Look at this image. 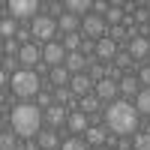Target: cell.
Instances as JSON below:
<instances>
[{
    "label": "cell",
    "instance_id": "1",
    "mask_svg": "<svg viewBox=\"0 0 150 150\" xmlns=\"http://www.w3.org/2000/svg\"><path fill=\"white\" fill-rule=\"evenodd\" d=\"M138 120H141V114L135 108V102H129V99H117V102H111L105 108V126L120 138L138 129Z\"/></svg>",
    "mask_w": 150,
    "mask_h": 150
},
{
    "label": "cell",
    "instance_id": "2",
    "mask_svg": "<svg viewBox=\"0 0 150 150\" xmlns=\"http://www.w3.org/2000/svg\"><path fill=\"white\" fill-rule=\"evenodd\" d=\"M42 120H45V114L39 111V105L21 102V105L12 108V132L24 135V138H36V135L42 132V129H39Z\"/></svg>",
    "mask_w": 150,
    "mask_h": 150
},
{
    "label": "cell",
    "instance_id": "3",
    "mask_svg": "<svg viewBox=\"0 0 150 150\" xmlns=\"http://www.w3.org/2000/svg\"><path fill=\"white\" fill-rule=\"evenodd\" d=\"M39 84H42V78L36 75V69H18L12 75V81H9L12 93L18 99H36L39 96Z\"/></svg>",
    "mask_w": 150,
    "mask_h": 150
},
{
    "label": "cell",
    "instance_id": "4",
    "mask_svg": "<svg viewBox=\"0 0 150 150\" xmlns=\"http://www.w3.org/2000/svg\"><path fill=\"white\" fill-rule=\"evenodd\" d=\"M30 33H33V42H60V33L57 30V21L51 18V15H36L33 18V24H30Z\"/></svg>",
    "mask_w": 150,
    "mask_h": 150
},
{
    "label": "cell",
    "instance_id": "5",
    "mask_svg": "<svg viewBox=\"0 0 150 150\" xmlns=\"http://www.w3.org/2000/svg\"><path fill=\"white\" fill-rule=\"evenodd\" d=\"M81 33L87 36V39H105V36L111 33V27L105 24V18L102 15H96V12H90L87 18H81Z\"/></svg>",
    "mask_w": 150,
    "mask_h": 150
},
{
    "label": "cell",
    "instance_id": "6",
    "mask_svg": "<svg viewBox=\"0 0 150 150\" xmlns=\"http://www.w3.org/2000/svg\"><path fill=\"white\" fill-rule=\"evenodd\" d=\"M3 9L9 12V18H33L36 9H42L39 0H9L3 3Z\"/></svg>",
    "mask_w": 150,
    "mask_h": 150
},
{
    "label": "cell",
    "instance_id": "7",
    "mask_svg": "<svg viewBox=\"0 0 150 150\" xmlns=\"http://www.w3.org/2000/svg\"><path fill=\"white\" fill-rule=\"evenodd\" d=\"M66 57H69V51L63 48V42H48L42 48V60H45L48 66H63Z\"/></svg>",
    "mask_w": 150,
    "mask_h": 150
},
{
    "label": "cell",
    "instance_id": "8",
    "mask_svg": "<svg viewBox=\"0 0 150 150\" xmlns=\"http://www.w3.org/2000/svg\"><path fill=\"white\" fill-rule=\"evenodd\" d=\"M18 60H21V66L24 69H36L42 63V48L36 45V42H27V45H21V51H18Z\"/></svg>",
    "mask_w": 150,
    "mask_h": 150
},
{
    "label": "cell",
    "instance_id": "9",
    "mask_svg": "<svg viewBox=\"0 0 150 150\" xmlns=\"http://www.w3.org/2000/svg\"><path fill=\"white\" fill-rule=\"evenodd\" d=\"M96 96H99V102H117V93H120V81H111V78H102V81H96Z\"/></svg>",
    "mask_w": 150,
    "mask_h": 150
},
{
    "label": "cell",
    "instance_id": "10",
    "mask_svg": "<svg viewBox=\"0 0 150 150\" xmlns=\"http://www.w3.org/2000/svg\"><path fill=\"white\" fill-rule=\"evenodd\" d=\"M66 129L72 135H87V129H90V117L84 114V111H69V120H66Z\"/></svg>",
    "mask_w": 150,
    "mask_h": 150
},
{
    "label": "cell",
    "instance_id": "11",
    "mask_svg": "<svg viewBox=\"0 0 150 150\" xmlns=\"http://www.w3.org/2000/svg\"><path fill=\"white\" fill-rule=\"evenodd\" d=\"M90 87H96V81L90 78L87 72H81V75H72V81H69V90H72V96H90Z\"/></svg>",
    "mask_w": 150,
    "mask_h": 150
},
{
    "label": "cell",
    "instance_id": "12",
    "mask_svg": "<svg viewBox=\"0 0 150 150\" xmlns=\"http://www.w3.org/2000/svg\"><path fill=\"white\" fill-rule=\"evenodd\" d=\"M129 57L132 60H147L150 57V39H144V36H132V42H129Z\"/></svg>",
    "mask_w": 150,
    "mask_h": 150
},
{
    "label": "cell",
    "instance_id": "13",
    "mask_svg": "<svg viewBox=\"0 0 150 150\" xmlns=\"http://www.w3.org/2000/svg\"><path fill=\"white\" fill-rule=\"evenodd\" d=\"M87 63H90V57H84L81 51H72V54L66 57V63H63V66H66L72 75H81V72L87 69Z\"/></svg>",
    "mask_w": 150,
    "mask_h": 150
},
{
    "label": "cell",
    "instance_id": "14",
    "mask_svg": "<svg viewBox=\"0 0 150 150\" xmlns=\"http://www.w3.org/2000/svg\"><path fill=\"white\" fill-rule=\"evenodd\" d=\"M45 120L57 129V126H66L69 114H66V108H63V105H51V108H45Z\"/></svg>",
    "mask_w": 150,
    "mask_h": 150
},
{
    "label": "cell",
    "instance_id": "15",
    "mask_svg": "<svg viewBox=\"0 0 150 150\" xmlns=\"http://www.w3.org/2000/svg\"><path fill=\"white\" fill-rule=\"evenodd\" d=\"M96 57H99V60H111V57H117V42L111 39V36L99 39V42H96Z\"/></svg>",
    "mask_w": 150,
    "mask_h": 150
},
{
    "label": "cell",
    "instance_id": "16",
    "mask_svg": "<svg viewBox=\"0 0 150 150\" xmlns=\"http://www.w3.org/2000/svg\"><path fill=\"white\" fill-rule=\"evenodd\" d=\"M63 9L69 12V15H75V18H87V15H90V9H93V3H90V0H69V3H63Z\"/></svg>",
    "mask_w": 150,
    "mask_h": 150
},
{
    "label": "cell",
    "instance_id": "17",
    "mask_svg": "<svg viewBox=\"0 0 150 150\" xmlns=\"http://www.w3.org/2000/svg\"><path fill=\"white\" fill-rule=\"evenodd\" d=\"M123 0H114V3H111V9L105 12V24H111V27H120L123 24Z\"/></svg>",
    "mask_w": 150,
    "mask_h": 150
},
{
    "label": "cell",
    "instance_id": "18",
    "mask_svg": "<svg viewBox=\"0 0 150 150\" xmlns=\"http://www.w3.org/2000/svg\"><path fill=\"white\" fill-rule=\"evenodd\" d=\"M78 27H81V21L75 18V15H69V12H63V15L57 18V30L63 33V36L66 33H78Z\"/></svg>",
    "mask_w": 150,
    "mask_h": 150
},
{
    "label": "cell",
    "instance_id": "19",
    "mask_svg": "<svg viewBox=\"0 0 150 150\" xmlns=\"http://www.w3.org/2000/svg\"><path fill=\"white\" fill-rule=\"evenodd\" d=\"M48 81H51L54 87H66L72 81V72L66 66H51V75H48Z\"/></svg>",
    "mask_w": 150,
    "mask_h": 150
},
{
    "label": "cell",
    "instance_id": "20",
    "mask_svg": "<svg viewBox=\"0 0 150 150\" xmlns=\"http://www.w3.org/2000/svg\"><path fill=\"white\" fill-rule=\"evenodd\" d=\"M120 93L126 96V99L138 96V93H141V81H138V78H132V75H126V78H120Z\"/></svg>",
    "mask_w": 150,
    "mask_h": 150
},
{
    "label": "cell",
    "instance_id": "21",
    "mask_svg": "<svg viewBox=\"0 0 150 150\" xmlns=\"http://www.w3.org/2000/svg\"><path fill=\"white\" fill-rule=\"evenodd\" d=\"M36 144H39L42 150H54V147H57V132H51V129H42L39 135H36Z\"/></svg>",
    "mask_w": 150,
    "mask_h": 150
},
{
    "label": "cell",
    "instance_id": "22",
    "mask_svg": "<svg viewBox=\"0 0 150 150\" xmlns=\"http://www.w3.org/2000/svg\"><path fill=\"white\" fill-rule=\"evenodd\" d=\"M87 144H93V147H99V144H105V126H90L87 129Z\"/></svg>",
    "mask_w": 150,
    "mask_h": 150
},
{
    "label": "cell",
    "instance_id": "23",
    "mask_svg": "<svg viewBox=\"0 0 150 150\" xmlns=\"http://www.w3.org/2000/svg\"><path fill=\"white\" fill-rule=\"evenodd\" d=\"M99 105H102V102H99V96H96V93H90V96H84V99H81L78 111H84V114H96Z\"/></svg>",
    "mask_w": 150,
    "mask_h": 150
},
{
    "label": "cell",
    "instance_id": "24",
    "mask_svg": "<svg viewBox=\"0 0 150 150\" xmlns=\"http://www.w3.org/2000/svg\"><path fill=\"white\" fill-rule=\"evenodd\" d=\"M135 108L138 114H150V87H141V93L135 96Z\"/></svg>",
    "mask_w": 150,
    "mask_h": 150
},
{
    "label": "cell",
    "instance_id": "25",
    "mask_svg": "<svg viewBox=\"0 0 150 150\" xmlns=\"http://www.w3.org/2000/svg\"><path fill=\"white\" fill-rule=\"evenodd\" d=\"M60 150H90V144H87V138H81V135H72V138H66L60 144Z\"/></svg>",
    "mask_w": 150,
    "mask_h": 150
},
{
    "label": "cell",
    "instance_id": "26",
    "mask_svg": "<svg viewBox=\"0 0 150 150\" xmlns=\"http://www.w3.org/2000/svg\"><path fill=\"white\" fill-rule=\"evenodd\" d=\"M81 36H84V33H66V36H63V48H66L69 54H72V51H81Z\"/></svg>",
    "mask_w": 150,
    "mask_h": 150
},
{
    "label": "cell",
    "instance_id": "27",
    "mask_svg": "<svg viewBox=\"0 0 150 150\" xmlns=\"http://www.w3.org/2000/svg\"><path fill=\"white\" fill-rule=\"evenodd\" d=\"M69 105V102H75V96H72V90L69 87H54V105Z\"/></svg>",
    "mask_w": 150,
    "mask_h": 150
},
{
    "label": "cell",
    "instance_id": "28",
    "mask_svg": "<svg viewBox=\"0 0 150 150\" xmlns=\"http://www.w3.org/2000/svg\"><path fill=\"white\" fill-rule=\"evenodd\" d=\"M0 33H3V39H6V42L12 39V36H18L15 21H12V18H3V21H0Z\"/></svg>",
    "mask_w": 150,
    "mask_h": 150
},
{
    "label": "cell",
    "instance_id": "29",
    "mask_svg": "<svg viewBox=\"0 0 150 150\" xmlns=\"http://www.w3.org/2000/svg\"><path fill=\"white\" fill-rule=\"evenodd\" d=\"M132 150H150V132H138L132 138Z\"/></svg>",
    "mask_w": 150,
    "mask_h": 150
},
{
    "label": "cell",
    "instance_id": "30",
    "mask_svg": "<svg viewBox=\"0 0 150 150\" xmlns=\"http://www.w3.org/2000/svg\"><path fill=\"white\" fill-rule=\"evenodd\" d=\"M0 150H18V147H15V135H12V129L0 135Z\"/></svg>",
    "mask_w": 150,
    "mask_h": 150
},
{
    "label": "cell",
    "instance_id": "31",
    "mask_svg": "<svg viewBox=\"0 0 150 150\" xmlns=\"http://www.w3.org/2000/svg\"><path fill=\"white\" fill-rule=\"evenodd\" d=\"M114 60H117V66H120V69H129V66H132L129 51H117V57H114Z\"/></svg>",
    "mask_w": 150,
    "mask_h": 150
},
{
    "label": "cell",
    "instance_id": "32",
    "mask_svg": "<svg viewBox=\"0 0 150 150\" xmlns=\"http://www.w3.org/2000/svg\"><path fill=\"white\" fill-rule=\"evenodd\" d=\"M108 36H111V39H114V42H123V39H126V36H129V33H126V27H123V24H120V27H111V33H108Z\"/></svg>",
    "mask_w": 150,
    "mask_h": 150
},
{
    "label": "cell",
    "instance_id": "33",
    "mask_svg": "<svg viewBox=\"0 0 150 150\" xmlns=\"http://www.w3.org/2000/svg\"><path fill=\"white\" fill-rule=\"evenodd\" d=\"M36 105L51 108V105H54V96H51V93H39V96H36Z\"/></svg>",
    "mask_w": 150,
    "mask_h": 150
},
{
    "label": "cell",
    "instance_id": "34",
    "mask_svg": "<svg viewBox=\"0 0 150 150\" xmlns=\"http://www.w3.org/2000/svg\"><path fill=\"white\" fill-rule=\"evenodd\" d=\"M111 9V3H108V0H96V3H93V12H96V15H102L105 18V12Z\"/></svg>",
    "mask_w": 150,
    "mask_h": 150
},
{
    "label": "cell",
    "instance_id": "35",
    "mask_svg": "<svg viewBox=\"0 0 150 150\" xmlns=\"http://www.w3.org/2000/svg\"><path fill=\"white\" fill-rule=\"evenodd\" d=\"M138 81H141V87H150V63H147V66H141V72H138Z\"/></svg>",
    "mask_w": 150,
    "mask_h": 150
},
{
    "label": "cell",
    "instance_id": "36",
    "mask_svg": "<svg viewBox=\"0 0 150 150\" xmlns=\"http://www.w3.org/2000/svg\"><path fill=\"white\" fill-rule=\"evenodd\" d=\"M90 78H93V81H102V78H108V75H105V66H90Z\"/></svg>",
    "mask_w": 150,
    "mask_h": 150
},
{
    "label": "cell",
    "instance_id": "37",
    "mask_svg": "<svg viewBox=\"0 0 150 150\" xmlns=\"http://www.w3.org/2000/svg\"><path fill=\"white\" fill-rule=\"evenodd\" d=\"M18 63H21V60H18V57H3V66H6V69H12V75H15V72H18V69H15Z\"/></svg>",
    "mask_w": 150,
    "mask_h": 150
},
{
    "label": "cell",
    "instance_id": "38",
    "mask_svg": "<svg viewBox=\"0 0 150 150\" xmlns=\"http://www.w3.org/2000/svg\"><path fill=\"white\" fill-rule=\"evenodd\" d=\"M135 18H138L141 24H147V18H150V12H147V9H138V15H135Z\"/></svg>",
    "mask_w": 150,
    "mask_h": 150
},
{
    "label": "cell",
    "instance_id": "39",
    "mask_svg": "<svg viewBox=\"0 0 150 150\" xmlns=\"http://www.w3.org/2000/svg\"><path fill=\"white\" fill-rule=\"evenodd\" d=\"M117 150H132V147H129V141H126V135H123V138L117 141Z\"/></svg>",
    "mask_w": 150,
    "mask_h": 150
},
{
    "label": "cell",
    "instance_id": "40",
    "mask_svg": "<svg viewBox=\"0 0 150 150\" xmlns=\"http://www.w3.org/2000/svg\"><path fill=\"white\" fill-rule=\"evenodd\" d=\"M111 150H114V147H111Z\"/></svg>",
    "mask_w": 150,
    "mask_h": 150
},
{
    "label": "cell",
    "instance_id": "41",
    "mask_svg": "<svg viewBox=\"0 0 150 150\" xmlns=\"http://www.w3.org/2000/svg\"><path fill=\"white\" fill-rule=\"evenodd\" d=\"M147 60H150V57H147Z\"/></svg>",
    "mask_w": 150,
    "mask_h": 150
}]
</instances>
